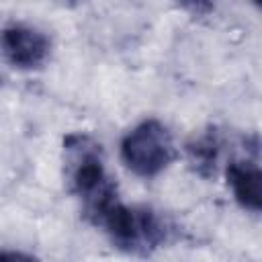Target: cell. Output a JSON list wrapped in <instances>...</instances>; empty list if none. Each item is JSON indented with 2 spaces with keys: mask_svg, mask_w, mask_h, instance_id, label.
<instances>
[{
  "mask_svg": "<svg viewBox=\"0 0 262 262\" xmlns=\"http://www.w3.org/2000/svg\"><path fill=\"white\" fill-rule=\"evenodd\" d=\"M51 53L49 37L29 25H10L0 31V55L16 70H37Z\"/></svg>",
  "mask_w": 262,
  "mask_h": 262,
  "instance_id": "277c9868",
  "label": "cell"
},
{
  "mask_svg": "<svg viewBox=\"0 0 262 262\" xmlns=\"http://www.w3.org/2000/svg\"><path fill=\"white\" fill-rule=\"evenodd\" d=\"M178 4L192 16H207L213 12L217 0H178Z\"/></svg>",
  "mask_w": 262,
  "mask_h": 262,
  "instance_id": "52a82bcc",
  "label": "cell"
},
{
  "mask_svg": "<svg viewBox=\"0 0 262 262\" xmlns=\"http://www.w3.org/2000/svg\"><path fill=\"white\" fill-rule=\"evenodd\" d=\"M4 258H12V260H14V258H25V260H31L33 256H31V254H23V252H4V250H2V252H0V260H4Z\"/></svg>",
  "mask_w": 262,
  "mask_h": 262,
  "instance_id": "ba28073f",
  "label": "cell"
},
{
  "mask_svg": "<svg viewBox=\"0 0 262 262\" xmlns=\"http://www.w3.org/2000/svg\"><path fill=\"white\" fill-rule=\"evenodd\" d=\"M254 2H258V0H254Z\"/></svg>",
  "mask_w": 262,
  "mask_h": 262,
  "instance_id": "9c48e42d",
  "label": "cell"
},
{
  "mask_svg": "<svg viewBox=\"0 0 262 262\" xmlns=\"http://www.w3.org/2000/svg\"><path fill=\"white\" fill-rule=\"evenodd\" d=\"M176 158L172 133L158 119H145L121 139V160L139 178H156Z\"/></svg>",
  "mask_w": 262,
  "mask_h": 262,
  "instance_id": "3957f363",
  "label": "cell"
},
{
  "mask_svg": "<svg viewBox=\"0 0 262 262\" xmlns=\"http://www.w3.org/2000/svg\"><path fill=\"white\" fill-rule=\"evenodd\" d=\"M188 162L192 166V170L205 178L213 176L217 170V162H219V154H221V137L215 129H209L205 133H201L199 137H194L188 147Z\"/></svg>",
  "mask_w": 262,
  "mask_h": 262,
  "instance_id": "8992f818",
  "label": "cell"
},
{
  "mask_svg": "<svg viewBox=\"0 0 262 262\" xmlns=\"http://www.w3.org/2000/svg\"><path fill=\"white\" fill-rule=\"evenodd\" d=\"M115 248L129 254H149L166 242L168 229L162 217L147 207H129L119 199L96 223Z\"/></svg>",
  "mask_w": 262,
  "mask_h": 262,
  "instance_id": "7a4b0ae2",
  "label": "cell"
},
{
  "mask_svg": "<svg viewBox=\"0 0 262 262\" xmlns=\"http://www.w3.org/2000/svg\"><path fill=\"white\" fill-rule=\"evenodd\" d=\"M227 186L235 203L250 213L262 209V172L256 160H231L225 168Z\"/></svg>",
  "mask_w": 262,
  "mask_h": 262,
  "instance_id": "5b68a950",
  "label": "cell"
},
{
  "mask_svg": "<svg viewBox=\"0 0 262 262\" xmlns=\"http://www.w3.org/2000/svg\"><path fill=\"white\" fill-rule=\"evenodd\" d=\"M63 164L70 192L82 201L86 219L96 225L102 213L119 199L117 184L106 174L100 143L84 133L68 135L63 141Z\"/></svg>",
  "mask_w": 262,
  "mask_h": 262,
  "instance_id": "6da1fadb",
  "label": "cell"
}]
</instances>
